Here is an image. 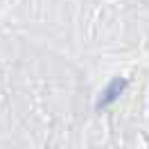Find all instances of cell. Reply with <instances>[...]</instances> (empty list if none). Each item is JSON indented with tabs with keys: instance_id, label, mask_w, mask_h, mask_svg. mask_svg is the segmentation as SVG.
I'll list each match as a JSON object with an SVG mask.
<instances>
[{
	"instance_id": "1",
	"label": "cell",
	"mask_w": 149,
	"mask_h": 149,
	"mask_svg": "<svg viewBox=\"0 0 149 149\" xmlns=\"http://www.w3.org/2000/svg\"><path fill=\"white\" fill-rule=\"evenodd\" d=\"M124 88H127V79H124V77H115V79H111V81L106 84V88L100 93L95 109H97V111H104L106 106H111V104L124 93Z\"/></svg>"
}]
</instances>
